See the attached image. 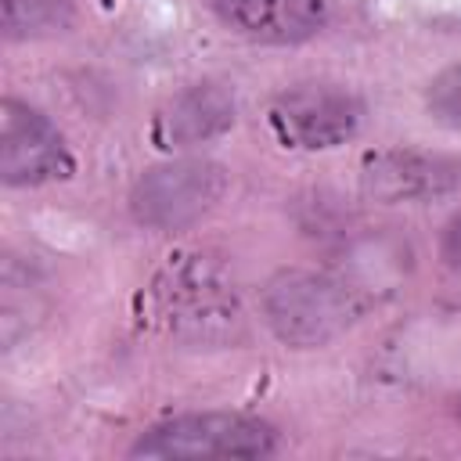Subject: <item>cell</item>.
<instances>
[{"label":"cell","mask_w":461,"mask_h":461,"mask_svg":"<svg viewBox=\"0 0 461 461\" xmlns=\"http://www.w3.org/2000/svg\"><path fill=\"white\" fill-rule=\"evenodd\" d=\"M259 310L277 342L292 349H317L346 335L364 317L367 292L346 270L292 267L263 285Z\"/></svg>","instance_id":"obj_1"},{"label":"cell","mask_w":461,"mask_h":461,"mask_svg":"<svg viewBox=\"0 0 461 461\" xmlns=\"http://www.w3.org/2000/svg\"><path fill=\"white\" fill-rule=\"evenodd\" d=\"M158 313L173 339L191 346H223L241 335V306L234 281L209 256H180L155 285Z\"/></svg>","instance_id":"obj_2"},{"label":"cell","mask_w":461,"mask_h":461,"mask_svg":"<svg viewBox=\"0 0 461 461\" xmlns=\"http://www.w3.org/2000/svg\"><path fill=\"white\" fill-rule=\"evenodd\" d=\"M281 436L267 418L245 411H187L137 432L130 457H270Z\"/></svg>","instance_id":"obj_3"},{"label":"cell","mask_w":461,"mask_h":461,"mask_svg":"<svg viewBox=\"0 0 461 461\" xmlns=\"http://www.w3.org/2000/svg\"><path fill=\"white\" fill-rule=\"evenodd\" d=\"M367 119L364 97L335 79H303L277 90L267 104V126L288 151H335L349 144Z\"/></svg>","instance_id":"obj_4"},{"label":"cell","mask_w":461,"mask_h":461,"mask_svg":"<svg viewBox=\"0 0 461 461\" xmlns=\"http://www.w3.org/2000/svg\"><path fill=\"white\" fill-rule=\"evenodd\" d=\"M227 169L202 155H176L148 166L130 187V216L148 230H187L220 205Z\"/></svg>","instance_id":"obj_5"},{"label":"cell","mask_w":461,"mask_h":461,"mask_svg":"<svg viewBox=\"0 0 461 461\" xmlns=\"http://www.w3.org/2000/svg\"><path fill=\"white\" fill-rule=\"evenodd\" d=\"M72 173L76 155L58 122L43 108L7 94L0 101V180L7 187H43Z\"/></svg>","instance_id":"obj_6"},{"label":"cell","mask_w":461,"mask_h":461,"mask_svg":"<svg viewBox=\"0 0 461 461\" xmlns=\"http://www.w3.org/2000/svg\"><path fill=\"white\" fill-rule=\"evenodd\" d=\"M360 187L375 202H432L461 191V158L418 148H378L360 162Z\"/></svg>","instance_id":"obj_7"},{"label":"cell","mask_w":461,"mask_h":461,"mask_svg":"<svg viewBox=\"0 0 461 461\" xmlns=\"http://www.w3.org/2000/svg\"><path fill=\"white\" fill-rule=\"evenodd\" d=\"M216 22L263 47H295L324 32L331 0H209Z\"/></svg>","instance_id":"obj_8"},{"label":"cell","mask_w":461,"mask_h":461,"mask_svg":"<svg viewBox=\"0 0 461 461\" xmlns=\"http://www.w3.org/2000/svg\"><path fill=\"white\" fill-rule=\"evenodd\" d=\"M234 115H238V101L227 83L216 79L187 83L155 112L151 140L166 151L209 144L234 126Z\"/></svg>","instance_id":"obj_9"},{"label":"cell","mask_w":461,"mask_h":461,"mask_svg":"<svg viewBox=\"0 0 461 461\" xmlns=\"http://www.w3.org/2000/svg\"><path fill=\"white\" fill-rule=\"evenodd\" d=\"M76 22L72 0H0V29L7 43L50 40L68 32Z\"/></svg>","instance_id":"obj_10"},{"label":"cell","mask_w":461,"mask_h":461,"mask_svg":"<svg viewBox=\"0 0 461 461\" xmlns=\"http://www.w3.org/2000/svg\"><path fill=\"white\" fill-rule=\"evenodd\" d=\"M425 108H429V115L439 126L461 133V61L439 68L429 79V86H425Z\"/></svg>","instance_id":"obj_11"},{"label":"cell","mask_w":461,"mask_h":461,"mask_svg":"<svg viewBox=\"0 0 461 461\" xmlns=\"http://www.w3.org/2000/svg\"><path fill=\"white\" fill-rule=\"evenodd\" d=\"M439 256L450 270L461 274V209L443 223V234H439Z\"/></svg>","instance_id":"obj_12"},{"label":"cell","mask_w":461,"mask_h":461,"mask_svg":"<svg viewBox=\"0 0 461 461\" xmlns=\"http://www.w3.org/2000/svg\"><path fill=\"white\" fill-rule=\"evenodd\" d=\"M457 421H461V396H457Z\"/></svg>","instance_id":"obj_13"}]
</instances>
